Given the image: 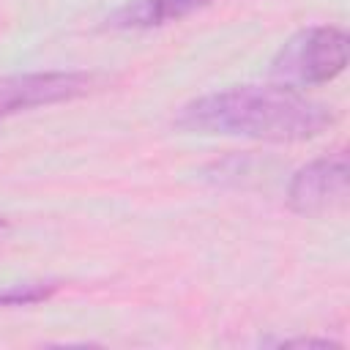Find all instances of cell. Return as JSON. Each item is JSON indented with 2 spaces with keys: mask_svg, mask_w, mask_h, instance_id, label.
Here are the masks:
<instances>
[{
  "mask_svg": "<svg viewBox=\"0 0 350 350\" xmlns=\"http://www.w3.org/2000/svg\"><path fill=\"white\" fill-rule=\"evenodd\" d=\"M8 227H11V224H8V219H5V216H0V238L8 232Z\"/></svg>",
  "mask_w": 350,
  "mask_h": 350,
  "instance_id": "ba28073f",
  "label": "cell"
},
{
  "mask_svg": "<svg viewBox=\"0 0 350 350\" xmlns=\"http://www.w3.org/2000/svg\"><path fill=\"white\" fill-rule=\"evenodd\" d=\"M350 197V167L339 150L334 156L304 164L287 186V205L301 216H323L347 205Z\"/></svg>",
  "mask_w": 350,
  "mask_h": 350,
  "instance_id": "3957f363",
  "label": "cell"
},
{
  "mask_svg": "<svg viewBox=\"0 0 350 350\" xmlns=\"http://www.w3.org/2000/svg\"><path fill=\"white\" fill-rule=\"evenodd\" d=\"M60 279H36V282H19L0 287V306H33L49 301L55 293H60Z\"/></svg>",
  "mask_w": 350,
  "mask_h": 350,
  "instance_id": "8992f818",
  "label": "cell"
},
{
  "mask_svg": "<svg viewBox=\"0 0 350 350\" xmlns=\"http://www.w3.org/2000/svg\"><path fill=\"white\" fill-rule=\"evenodd\" d=\"M334 123L328 104L284 85H235L183 104L175 126L197 134L249 137L262 142H306Z\"/></svg>",
  "mask_w": 350,
  "mask_h": 350,
  "instance_id": "6da1fadb",
  "label": "cell"
},
{
  "mask_svg": "<svg viewBox=\"0 0 350 350\" xmlns=\"http://www.w3.org/2000/svg\"><path fill=\"white\" fill-rule=\"evenodd\" d=\"M279 345L282 347H290V345H298V347H336V342H331V339H312V336H306V339H282Z\"/></svg>",
  "mask_w": 350,
  "mask_h": 350,
  "instance_id": "52a82bcc",
  "label": "cell"
},
{
  "mask_svg": "<svg viewBox=\"0 0 350 350\" xmlns=\"http://www.w3.org/2000/svg\"><path fill=\"white\" fill-rule=\"evenodd\" d=\"M213 0H129L107 16V27L112 30H150L180 22Z\"/></svg>",
  "mask_w": 350,
  "mask_h": 350,
  "instance_id": "5b68a950",
  "label": "cell"
},
{
  "mask_svg": "<svg viewBox=\"0 0 350 350\" xmlns=\"http://www.w3.org/2000/svg\"><path fill=\"white\" fill-rule=\"evenodd\" d=\"M96 88V77L85 71H36L0 77V118L33 107H49L79 98Z\"/></svg>",
  "mask_w": 350,
  "mask_h": 350,
  "instance_id": "277c9868",
  "label": "cell"
},
{
  "mask_svg": "<svg viewBox=\"0 0 350 350\" xmlns=\"http://www.w3.org/2000/svg\"><path fill=\"white\" fill-rule=\"evenodd\" d=\"M347 33L334 25L304 27L271 60V79L284 88H314L336 79L347 66Z\"/></svg>",
  "mask_w": 350,
  "mask_h": 350,
  "instance_id": "7a4b0ae2",
  "label": "cell"
}]
</instances>
